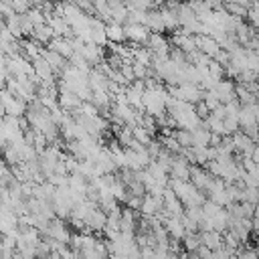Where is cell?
<instances>
[{
	"label": "cell",
	"instance_id": "obj_1",
	"mask_svg": "<svg viewBox=\"0 0 259 259\" xmlns=\"http://www.w3.org/2000/svg\"><path fill=\"white\" fill-rule=\"evenodd\" d=\"M168 186L176 192V196L182 200V204L186 208L190 206H202L206 202V194L202 190H198L192 182H184V180H176V178H170Z\"/></svg>",
	"mask_w": 259,
	"mask_h": 259
},
{
	"label": "cell",
	"instance_id": "obj_2",
	"mask_svg": "<svg viewBox=\"0 0 259 259\" xmlns=\"http://www.w3.org/2000/svg\"><path fill=\"white\" fill-rule=\"evenodd\" d=\"M0 103H2V113L4 115H12V117H24L28 111V103L16 95H12L8 89L2 87L0 93Z\"/></svg>",
	"mask_w": 259,
	"mask_h": 259
},
{
	"label": "cell",
	"instance_id": "obj_3",
	"mask_svg": "<svg viewBox=\"0 0 259 259\" xmlns=\"http://www.w3.org/2000/svg\"><path fill=\"white\" fill-rule=\"evenodd\" d=\"M154 57H160V59H168L170 57V51H172V45H170V38L164 36V32H152L148 45H146Z\"/></svg>",
	"mask_w": 259,
	"mask_h": 259
},
{
	"label": "cell",
	"instance_id": "obj_4",
	"mask_svg": "<svg viewBox=\"0 0 259 259\" xmlns=\"http://www.w3.org/2000/svg\"><path fill=\"white\" fill-rule=\"evenodd\" d=\"M214 178H217V176H212L204 166L192 164V168H190V182H192L198 190H202L204 194H206V190L210 188V184H212Z\"/></svg>",
	"mask_w": 259,
	"mask_h": 259
},
{
	"label": "cell",
	"instance_id": "obj_5",
	"mask_svg": "<svg viewBox=\"0 0 259 259\" xmlns=\"http://www.w3.org/2000/svg\"><path fill=\"white\" fill-rule=\"evenodd\" d=\"M49 239H53V241H59V243H71V231H69V227H67V223H65V219H59V217H55L53 221H51V225H49V235H47Z\"/></svg>",
	"mask_w": 259,
	"mask_h": 259
},
{
	"label": "cell",
	"instance_id": "obj_6",
	"mask_svg": "<svg viewBox=\"0 0 259 259\" xmlns=\"http://www.w3.org/2000/svg\"><path fill=\"white\" fill-rule=\"evenodd\" d=\"M152 36V30L146 24H125V38L134 45H148Z\"/></svg>",
	"mask_w": 259,
	"mask_h": 259
},
{
	"label": "cell",
	"instance_id": "obj_7",
	"mask_svg": "<svg viewBox=\"0 0 259 259\" xmlns=\"http://www.w3.org/2000/svg\"><path fill=\"white\" fill-rule=\"evenodd\" d=\"M214 93H217V97L221 99V103L227 105V103H231V101L237 99V83H235L233 79H223V81L217 83Z\"/></svg>",
	"mask_w": 259,
	"mask_h": 259
},
{
	"label": "cell",
	"instance_id": "obj_8",
	"mask_svg": "<svg viewBox=\"0 0 259 259\" xmlns=\"http://www.w3.org/2000/svg\"><path fill=\"white\" fill-rule=\"evenodd\" d=\"M164 208H166V212H168V217H182L184 214V210H186V206L182 204V200L176 196V192L168 186L166 188V192H164Z\"/></svg>",
	"mask_w": 259,
	"mask_h": 259
},
{
	"label": "cell",
	"instance_id": "obj_9",
	"mask_svg": "<svg viewBox=\"0 0 259 259\" xmlns=\"http://www.w3.org/2000/svg\"><path fill=\"white\" fill-rule=\"evenodd\" d=\"M194 40H196V49L202 51L206 57H210L212 61L217 59V55L221 53V45L212 38V36H206V34H194Z\"/></svg>",
	"mask_w": 259,
	"mask_h": 259
},
{
	"label": "cell",
	"instance_id": "obj_10",
	"mask_svg": "<svg viewBox=\"0 0 259 259\" xmlns=\"http://www.w3.org/2000/svg\"><path fill=\"white\" fill-rule=\"evenodd\" d=\"M233 144H235V152L239 156H251L253 150H255V146H257L243 130H239L237 134H233Z\"/></svg>",
	"mask_w": 259,
	"mask_h": 259
},
{
	"label": "cell",
	"instance_id": "obj_11",
	"mask_svg": "<svg viewBox=\"0 0 259 259\" xmlns=\"http://www.w3.org/2000/svg\"><path fill=\"white\" fill-rule=\"evenodd\" d=\"M190 168H192V164L188 160H184L182 156H176L172 166H170V178L190 182Z\"/></svg>",
	"mask_w": 259,
	"mask_h": 259
},
{
	"label": "cell",
	"instance_id": "obj_12",
	"mask_svg": "<svg viewBox=\"0 0 259 259\" xmlns=\"http://www.w3.org/2000/svg\"><path fill=\"white\" fill-rule=\"evenodd\" d=\"M85 225L93 231V233H101L103 229H105V225H107V212L101 208V206H95L91 212H89V217L85 219Z\"/></svg>",
	"mask_w": 259,
	"mask_h": 259
},
{
	"label": "cell",
	"instance_id": "obj_13",
	"mask_svg": "<svg viewBox=\"0 0 259 259\" xmlns=\"http://www.w3.org/2000/svg\"><path fill=\"white\" fill-rule=\"evenodd\" d=\"M170 45L174 47V49H180L182 53H192V51H198L196 49V40H194V36H188V34H182L180 30L178 32H174L172 36H170Z\"/></svg>",
	"mask_w": 259,
	"mask_h": 259
},
{
	"label": "cell",
	"instance_id": "obj_14",
	"mask_svg": "<svg viewBox=\"0 0 259 259\" xmlns=\"http://www.w3.org/2000/svg\"><path fill=\"white\" fill-rule=\"evenodd\" d=\"M162 208H164V198H156V196H152V194H146L140 212H142V217H154V214H158Z\"/></svg>",
	"mask_w": 259,
	"mask_h": 259
},
{
	"label": "cell",
	"instance_id": "obj_15",
	"mask_svg": "<svg viewBox=\"0 0 259 259\" xmlns=\"http://www.w3.org/2000/svg\"><path fill=\"white\" fill-rule=\"evenodd\" d=\"M162 12V18H164V24H166V30L168 32H178L180 30V20H178V10L172 8V6H162L160 8Z\"/></svg>",
	"mask_w": 259,
	"mask_h": 259
},
{
	"label": "cell",
	"instance_id": "obj_16",
	"mask_svg": "<svg viewBox=\"0 0 259 259\" xmlns=\"http://www.w3.org/2000/svg\"><path fill=\"white\" fill-rule=\"evenodd\" d=\"M59 105L65 111H75V109H81L83 99L77 93H73V91H61L59 93Z\"/></svg>",
	"mask_w": 259,
	"mask_h": 259
},
{
	"label": "cell",
	"instance_id": "obj_17",
	"mask_svg": "<svg viewBox=\"0 0 259 259\" xmlns=\"http://www.w3.org/2000/svg\"><path fill=\"white\" fill-rule=\"evenodd\" d=\"M89 87H91V91H107L109 77L105 73H101L97 67H93L89 73Z\"/></svg>",
	"mask_w": 259,
	"mask_h": 259
},
{
	"label": "cell",
	"instance_id": "obj_18",
	"mask_svg": "<svg viewBox=\"0 0 259 259\" xmlns=\"http://www.w3.org/2000/svg\"><path fill=\"white\" fill-rule=\"evenodd\" d=\"M164 227H166L168 235L172 239H176V241H182L186 237V229L182 225V219H178V217H168L166 223H164Z\"/></svg>",
	"mask_w": 259,
	"mask_h": 259
},
{
	"label": "cell",
	"instance_id": "obj_19",
	"mask_svg": "<svg viewBox=\"0 0 259 259\" xmlns=\"http://www.w3.org/2000/svg\"><path fill=\"white\" fill-rule=\"evenodd\" d=\"M49 49L57 51V53H59V55H63L67 61L75 55L73 45H71V38H65V36H55V38H53V42L49 45Z\"/></svg>",
	"mask_w": 259,
	"mask_h": 259
},
{
	"label": "cell",
	"instance_id": "obj_20",
	"mask_svg": "<svg viewBox=\"0 0 259 259\" xmlns=\"http://www.w3.org/2000/svg\"><path fill=\"white\" fill-rule=\"evenodd\" d=\"M198 235H200V243L204 247H208L210 251H217V249L223 247V233H219V231H200Z\"/></svg>",
	"mask_w": 259,
	"mask_h": 259
},
{
	"label": "cell",
	"instance_id": "obj_21",
	"mask_svg": "<svg viewBox=\"0 0 259 259\" xmlns=\"http://www.w3.org/2000/svg\"><path fill=\"white\" fill-rule=\"evenodd\" d=\"M146 26H148L152 32H166V24H164V18H162L160 8L148 10V22H146Z\"/></svg>",
	"mask_w": 259,
	"mask_h": 259
},
{
	"label": "cell",
	"instance_id": "obj_22",
	"mask_svg": "<svg viewBox=\"0 0 259 259\" xmlns=\"http://www.w3.org/2000/svg\"><path fill=\"white\" fill-rule=\"evenodd\" d=\"M53 38H55V32H53V28L49 24H40V26L34 28L32 40H36L40 47H49L53 42Z\"/></svg>",
	"mask_w": 259,
	"mask_h": 259
},
{
	"label": "cell",
	"instance_id": "obj_23",
	"mask_svg": "<svg viewBox=\"0 0 259 259\" xmlns=\"http://www.w3.org/2000/svg\"><path fill=\"white\" fill-rule=\"evenodd\" d=\"M107 38L109 42H125V26L117 24V22H109L107 24Z\"/></svg>",
	"mask_w": 259,
	"mask_h": 259
},
{
	"label": "cell",
	"instance_id": "obj_24",
	"mask_svg": "<svg viewBox=\"0 0 259 259\" xmlns=\"http://www.w3.org/2000/svg\"><path fill=\"white\" fill-rule=\"evenodd\" d=\"M132 49H134V61L136 63H142V65H148V67L152 65L154 55H152V51L146 45H134Z\"/></svg>",
	"mask_w": 259,
	"mask_h": 259
},
{
	"label": "cell",
	"instance_id": "obj_25",
	"mask_svg": "<svg viewBox=\"0 0 259 259\" xmlns=\"http://www.w3.org/2000/svg\"><path fill=\"white\" fill-rule=\"evenodd\" d=\"M210 130H206L204 125H200V127H196L194 132H192V148L194 146H210Z\"/></svg>",
	"mask_w": 259,
	"mask_h": 259
},
{
	"label": "cell",
	"instance_id": "obj_26",
	"mask_svg": "<svg viewBox=\"0 0 259 259\" xmlns=\"http://www.w3.org/2000/svg\"><path fill=\"white\" fill-rule=\"evenodd\" d=\"M200 235L198 233H186V237L182 239V247H184V251H188V253H196L198 249H200Z\"/></svg>",
	"mask_w": 259,
	"mask_h": 259
},
{
	"label": "cell",
	"instance_id": "obj_27",
	"mask_svg": "<svg viewBox=\"0 0 259 259\" xmlns=\"http://www.w3.org/2000/svg\"><path fill=\"white\" fill-rule=\"evenodd\" d=\"M237 99L241 101V105H253V103H257V95H253L243 83H237Z\"/></svg>",
	"mask_w": 259,
	"mask_h": 259
},
{
	"label": "cell",
	"instance_id": "obj_28",
	"mask_svg": "<svg viewBox=\"0 0 259 259\" xmlns=\"http://www.w3.org/2000/svg\"><path fill=\"white\" fill-rule=\"evenodd\" d=\"M132 134H134V140H138L142 146H150V144L154 142L152 134H150L144 125H134V127H132Z\"/></svg>",
	"mask_w": 259,
	"mask_h": 259
},
{
	"label": "cell",
	"instance_id": "obj_29",
	"mask_svg": "<svg viewBox=\"0 0 259 259\" xmlns=\"http://www.w3.org/2000/svg\"><path fill=\"white\" fill-rule=\"evenodd\" d=\"M158 142H160V144H162V148H166L168 152H172V154L180 156L182 146L178 144V140H176L174 136H160V138H158Z\"/></svg>",
	"mask_w": 259,
	"mask_h": 259
},
{
	"label": "cell",
	"instance_id": "obj_30",
	"mask_svg": "<svg viewBox=\"0 0 259 259\" xmlns=\"http://www.w3.org/2000/svg\"><path fill=\"white\" fill-rule=\"evenodd\" d=\"M225 10L231 14V16H235V18H247V12H249V8L247 6H243V4H235V2H225Z\"/></svg>",
	"mask_w": 259,
	"mask_h": 259
},
{
	"label": "cell",
	"instance_id": "obj_31",
	"mask_svg": "<svg viewBox=\"0 0 259 259\" xmlns=\"http://www.w3.org/2000/svg\"><path fill=\"white\" fill-rule=\"evenodd\" d=\"M223 208H225V206H221V204L212 202L210 198H206V202L202 204V212H204V219H208V221H210V219H214V217H217V214H219Z\"/></svg>",
	"mask_w": 259,
	"mask_h": 259
},
{
	"label": "cell",
	"instance_id": "obj_32",
	"mask_svg": "<svg viewBox=\"0 0 259 259\" xmlns=\"http://www.w3.org/2000/svg\"><path fill=\"white\" fill-rule=\"evenodd\" d=\"M174 138L178 140V144L182 148H192V132H188V130H176L174 132Z\"/></svg>",
	"mask_w": 259,
	"mask_h": 259
},
{
	"label": "cell",
	"instance_id": "obj_33",
	"mask_svg": "<svg viewBox=\"0 0 259 259\" xmlns=\"http://www.w3.org/2000/svg\"><path fill=\"white\" fill-rule=\"evenodd\" d=\"M202 101L206 103V107H208L210 111H214L217 107H221V105H223V103H221V99L217 97L214 89H210V91H204V97H202Z\"/></svg>",
	"mask_w": 259,
	"mask_h": 259
},
{
	"label": "cell",
	"instance_id": "obj_34",
	"mask_svg": "<svg viewBox=\"0 0 259 259\" xmlns=\"http://www.w3.org/2000/svg\"><path fill=\"white\" fill-rule=\"evenodd\" d=\"M247 20L253 28H259V0H253L249 12H247Z\"/></svg>",
	"mask_w": 259,
	"mask_h": 259
},
{
	"label": "cell",
	"instance_id": "obj_35",
	"mask_svg": "<svg viewBox=\"0 0 259 259\" xmlns=\"http://www.w3.org/2000/svg\"><path fill=\"white\" fill-rule=\"evenodd\" d=\"M184 214L188 217V219H192L198 227H200V223L204 221V212H202V206H190V208H186L184 210Z\"/></svg>",
	"mask_w": 259,
	"mask_h": 259
},
{
	"label": "cell",
	"instance_id": "obj_36",
	"mask_svg": "<svg viewBox=\"0 0 259 259\" xmlns=\"http://www.w3.org/2000/svg\"><path fill=\"white\" fill-rule=\"evenodd\" d=\"M132 67H134V75H136V79L144 81V79L150 77V67H148V65H142V63H136V61H134Z\"/></svg>",
	"mask_w": 259,
	"mask_h": 259
},
{
	"label": "cell",
	"instance_id": "obj_37",
	"mask_svg": "<svg viewBox=\"0 0 259 259\" xmlns=\"http://www.w3.org/2000/svg\"><path fill=\"white\" fill-rule=\"evenodd\" d=\"M119 71H121V75H123L130 83H134V81H136V75H134V67H132V63H127V61H125V63L121 65V69H119Z\"/></svg>",
	"mask_w": 259,
	"mask_h": 259
},
{
	"label": "cell",
	"instance_id": "obj_38",
	"mask_svg": "<svg viewBox=\"0 0 259 259\" xmlns=\"http://www.w3.org/2000/svg\"><path fill=\"white\" fill-rule=\"evenodd\" d=\"M194 109H196V113H198V117H200L202 121H204V119H206V117L212 113V111L206 107V103H204V101H198V103L194 105Z\"/></svg>",
	"mask_w": 259,
	"mask_h": 259
},
{
	"label": "cell",
	"instance_id": "obj_39",
	"mask_svg": "<svg viewBox=\"0 0 259 259\" xmlns=\"http://www.w3.org/2000/svg\"><path fill=\"white\" fill-rule=\"evenodd\" d=\"M180 219H182V225H184L186 233H196V231H198V225H196V223H194L192 219H188L186 214H182Z\"/></svg>",
	"mask_w": 259,
	"mask_h": 259
},
{
	"label": "cell",
	"instance_id": "obj_40",
	"mask_svg": "<svg viewBox=\"0 0 259 259\" xmlns=\"http://www.w3.org/2000/svg\"><path fill=\"white\" fill-rule=\"evenodd\" d=\"M223 138H225V136L212 134V136H210V146H212V148H219V146H221V142H223Z\"/></svg>",
	"mask_w": 259,
	"mask_h": 259
},
{
	"label": "cell",
	"instance_id": "obj_41",
	"mask_svg": "<svg viewBox=\"0 0 259 259\" xmlns=\"http://www.w3.org/2000/svg\"><path fill=\"white\" fill-rule=\"evenodd\" d=\"M251 158H253V162H255V164H259V144L255 146V150H253V154H251Z\"/></svg>",
	"mask_w": 259,
	"mask_h": 259
},
{
	"label": "cell",
	"instance_id": "obj_42",
	"mask_svg": "<svg viewBox=\"0 0 259 259\" xmlns=\"http://www.w3.org/2000/svg\"><path fill=\"white\" fill-rule=\"evenodd\" d=\"M253 111H255V117H257V127H259V103L253 105Z\"/></svg>",
	"mask_w": 259,
	"mask_h": 259
},
{
	"label": "cell",
	"instance_id": "obj_43",
	"mask_svg": "<svg viewBox=\"0 0 259 259\" xmlns=\"http://www.w3.org/2000/svg\"><path fill=\"white\" fill-rule=\"evenodd\" d=\"M180 2H190V0H180Z\"/></svg>",
	"mask_w": 259,
	"mask_h": 259
},
{
	"label": "cell",
	"instance_id": "obj_44",
	"mask_svg": "<svg viewBox=\"0 0 259 259\" xmlns=\"http://www.w3.org/2000/svg\"><path fill=\"white\" fill-rule=\"evenodd\" d=\"M257 103H259V97H257Z\"/></svg>",
	"mask_w": 259,
	"mask_h": 259
}]
</instances>
